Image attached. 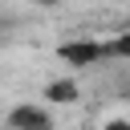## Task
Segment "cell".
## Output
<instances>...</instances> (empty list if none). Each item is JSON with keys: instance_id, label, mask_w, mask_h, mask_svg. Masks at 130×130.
Returning a JSON list of instances; mask_svg holds the SVG:
<instances>
[{"instance_id": "3", "label": "cell", "mask_w": 130, "mask_h": 130, "mask_svg": "<svg viewBox=\"0 0 130 130\" xmlns=\"http://www.w3.org/2000/svg\"><path fill=\"white\" fill-rule=\"evenodd\" d=\"M41 102L45 106H77L81 102V85L73 77H53L41 85Z\"/></svg>"}, {"instance_id": "6", "label": "cell", "mask_w": 130, "mask_h": 130, "mask_svg": "<svg viewBox=\"0 0 130 130\" xmlns=\"http://www.w3.org/2000/svg\"><path fill=\"white\" fill-rule=\"evenodd\" d=\"M32 4H41V8H57L61 0H32Z\"/></svg>"}, {"instance_id": "4", "label": "cell", "mask_w": 130, "mask_h": 130, "mask_svg": "<svg viewBox=\"0 0 130 130\" xmlns=\"http://www.w3.org/2000/svg\"><path fill=\"white\" fill-rule=\"evenodd\" d=\"M110 41V61H130V32H114Z\"/></svg>"}, {"instance_id": "1", "label": "cell", "mask_w": 130, "mask_h": 130, "mask_svg": "<svg viewBox=\"0 0 130 130\" xmlns=\"http://www.w3.org/2000/svg\"><path fill=\"white\" fill-rule=\"evenodd\" d=\"M53 53H57V61L69 65V69H93V65L110 61V41H106V37H69V41H61Z\"/></svg>"}, {"instance_id": "2", "label": "cell", "mask_w": 130, "mask_h": 130, "mask_svg": "<svg viewBox=\"0 0 130 130\" xmlns=\"http://www.w3.org/2000/svg\"><path fill=\"white\" fill-rule=\"evenodd\" d=\"M4 130H53V106L37 102H16L4 118Z\"/></svg>"}, {"instance_id": "5", "label": "cell", "mask_w": 130, "mask_h": 130, "mask_svg": "<svg viewBox=\"0 0 130 130\" xmlns=\"http://www.w3.org/2000/svg\"><path fill=\"white\" fill-rule=\"evenodd\" d=\"M102 130H130V118H106Z\"/></svg>"}]
</instances>
